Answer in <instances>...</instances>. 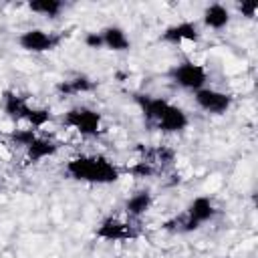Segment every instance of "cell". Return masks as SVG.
Masks as SVG:
<instances>
[{
    "instance_id": "obj_7",
    "label": "cell",
    "mask_w": 258,
    "mask_h": 258,
    "mask_svg": "<svg viewBox=\"0 0 258 258\" xmlns=\"http://www.w3.org/2000/svg\"><path fill=\"white\" fill-rule=\"evenodd\" d=\"M194 101L202 111L212 113V115H222L232 107V97L228 93L218 91V89H210V87H204V89L196 91Z\"/></svg>"
},
{
    "instance_id": "obj_6",
    "label": "cell",
    "mask_w": 258,
    "mask_h": 258,
    "mask_svg": "<svg viewBox=\"0 0 258 258\" xmlns=\"http://www.w3.org/2000/svg\"><path fill=\"white\" fill-rule=\"evenodd\" d=\"M216 216V206L214 202L208 198V196H198L189 202L187 210L183 212L181 216V230L183 232H189V230H196L200 228L202 224L210 222L212 218Z\"/></svg>"
},
{
    "instance_id": "obj_8",
    "label": "cell",
    "mask_w": 258,
    "mask_h": 258,
    "mask_svg": "<svg viewBox=\"0 0 258 258\" xmlns=\"http://www.w3.org/2000/svg\"><path fill=\"white\" fill-rule=\"evenodd\" d=\"M161 40L165 42H171V44H177V46H183V44H198L200 40V28L196 22L191 20H181L173 26H167L161 34Z\"/></svg>"
},
{
    "instance_id": "obj_17",
    "label": "cell",
    "mask_w": 258,
    "mask_h": 258,
    "mask_svg": "<svg viewBox=\"0 0 258 258\" xmlns=\"http://www.w3.org/2000/svg\"><path fill=\"white\" fill-rule=\"evenodd\" d=\"M0 157H4V159H10V157H12L10 149H6V145H4V143H0Z\"/></svg>"
},
{
    "instance_id": "obj_1",
    "label": "cell",
    "mask_w": 258,
    "mask_h": 258,
    "mask_svg": "<svg viewBox=\"0 0 258 258\" xmlns=\"http://www.w3.org/2000/svg\"><path fill=\"white\" fill-rule=\"evenodd\" d=\"M139 105H141V111L143 115L155 123L157 129L165 131V133H179L187 127L189 119L185 115V111L173 103H169L167 99H161V97H139L137 99Z\"/></svg>"
},
{
    "instance_id": "obj_16",
    "label": "cell",
    "mask_w": 258,
    "mask_h": 258,
    "mask_svg": "<svg viewBox=\"0 0 258 258\" xmlns=\"http://www.w3.org/2000/svg\"><path fill=\"white\" fill-rule=\"evenodd\" d=\"M85 44H87L89 48H103V44H101V36H99V32H89V34L85 36Z\"/></svg>"
},
{
    "instance_id": "obj_10",
    "label": "cell",
    "mask_w": 258,
    "mask_h": 258,
    "mask_svg": "<svg viewBox=\"0 0 258 258\" xmlns=\"http://www.w3.org/2000/svg\"><path fill=\"white\" fill-rule=\"evenodd\" d=\"M99 36H101V44L109 50H115V52H121V50H129L131 46V38L129 34L117 26V24H111V26H105L99 30Z\"/></svg>"
},
{
    "instance_id": "obj_2",
    "label": "cell",
    "mask_w": 258,
    "mask_h": 258,
    "mask_svg": "<svg viewBox=\"0 0 258 258\" xmlns=\"http://www.w3.org/2000/svg\"><path fill=\"white\" fill-rule=\"evenodd\" d=\"M67 173L73 179L89 183H113L119 179V169L103 155H79L67 163Z\"/></svg>"
},
{
    "instance_id": "obj_14",
    "label": "cell",
    "mask_w": 258,
    "mask_h": 258,
    "mask_svg": "<svg viewBox=\"0 0 258 258\" xmlns=\"http://www.w3.org/2000/svg\"><path fill=\"white\" fill-rule=\"evenodd\" d=\"M60 89H62L64 93H71V95L85 93V91L91 89V81L85 79V77H77V79H73V81H64V83L60 85Z\"/></svg>"
},
{
    "instance_id": "obj_11",
    "label": "cell",
    "mask_w": 258,
    "mask_h": 258,
    "mask_svg": "<svg viewBox=\"0 0 258 258\" xmlns=\"http://www.w3.org/2000/svg\"><path fill=\"white\" fill-rule=\"evenodd\" d=\"M230 10L228 6L224 4H210L204 8L202 12V22L206 28H212V30H222L230 24Z\"/></svg>"
},
{
    "instance_id": "obj_4",
    "label": "cell",
    "mask_w": 258,
    "mask_h": 258,
    "mask_svg": "<svg viewBox=\"0 0 258 258\" xmlns=\"http://www.w3.org/2000/svg\"><path fill=\"white\" fill-rule=\"evenodd\" d=\"M62 36L50 30H42V28H28L18 36V44L22 50L32 52V54H42V52H50L54 48H58Z\"/></svg>"
},
{
    "instance_id": "obj_15",
    "label": "cell",
    "mask_w": 258,
    "mask_h": 258,
    "mask_svg": "<svg viewBox=\"0 0 258 258\" xmlns=\"http://www.w3.org/2000/svg\"><path fill=\"white\" fill-rule=\"evenodd\" d=\"M238 10L244 14V16H248V18H252L254 14H256V10H258V2H242L240 6H238Z\"/></svg>"
},
{
    "instance_id": "obj_3",
    "label": "cell",
    "mask_w": 258,
    "mask_h": 258,
    "mask_svg": "<svg viewBox=\"0 0 258 258\" xmlns=\"http://www.w3.org/2000/svg\"><path fill=\"white\" fill-rule=\"evenodd\" d=\"M169 79L185 89V91H200L206 87L208 83V69L200 62H194V60H185V62H179L175 64L171 71H169Z\"/></svg>"
},
{
    "instance_id": "obj_13",
    "label": "cell",
    "mask_w": 258,
    "mask_h": 258,
    "mask_svg": "<svg viewBox=\"0 0 258 258\" xmlns=\"http://www.w3.org/2000/svg\"><path fill=\"white\" fill-rule=\"evenodd\" d=\"M64 4L58 0H32L28 2V10L38 14V16H46V18H56L62 12Z\"/></svg>"
},
{
    "instance_id": "obj_9",
    "label": "cell",
    "mask_w": 258,
    "mask_h": 258,
    "mask_svg": "<svg viewBox=\"0 0 258 258\" xmlns=\"http://www.w3.org/2000/svg\"><path fill=\"white\" fill-rule=\"evenodd\" d=\"M97 236L103 238V240H127V238H133L135 232H133V226L129 222H123L119 218H107L99 230H97Z\"/></svg>"
},
{
    "instance_id": "obj_5",
    "label": "cell",
    "mask_w": 258,
    "mask_h": 258,
    "mask_svg": "<svg viewBox=\"0 0 258 258\" xmlns=\"http://www.w3.org/2000/svg\"><path fill=\"white\" fill-rule=\"evenodd\" d=\"M64 125L79 131L85 137L97 135L99 129H101V115L91 107L77 105V107H73L64 113Z\"/></svg>"
},
{
    "instance_id": "obj_12",
    "label": "cell",
    "mask_w": 258,
    "mask_h": 258,
    "mask_svg": "<svg viewBox=\"0 0 258 258\" xmlns=\"http://www.w3.org/2000/svg\"><path fill=\"white\" fill-rule=\"evenodd\" d=\"M153 204V198L149 191L141 189V191H135L133 196H129V200L125 202V212L129 218H141Z\"/></svg>"
}]
</instances>
